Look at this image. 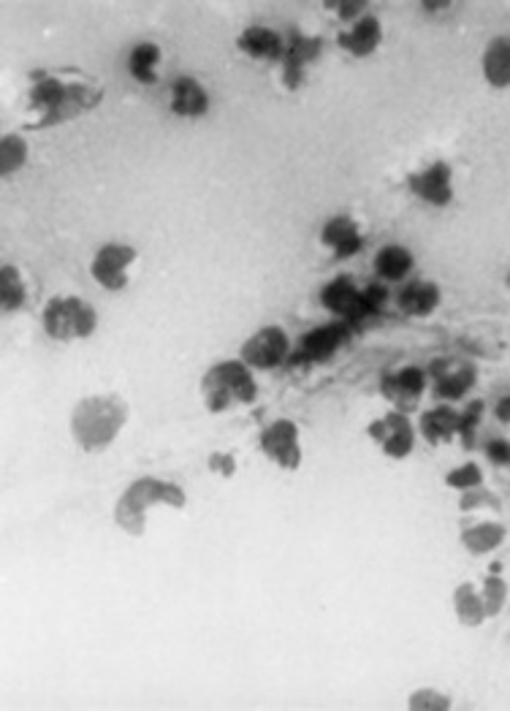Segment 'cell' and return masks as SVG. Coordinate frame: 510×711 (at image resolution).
<instances>
[{"instance_id":"6da1fadb","label":"cell","mask_w":510,"mask_h":711,"mask_svg":"<svg viewBox=\"0 0 510 711\" xmlns=\"http://www.w3.org/2000/svg\"><path fill=\"white\" fill-rule=\"evenodd\" d=\"M125 402L120 397H85L71 413V435L76 446L90 454L104 451L125 427Z\"/></svg>"},{"instance_id":"7a4b0ae2","label":"cell","mask_w":510,"mask_h":711,"mask_svg":"<svg viewBox=\"0 0 510 711\" xmlns=\"http://www.w3.org/2000/svg\"><path fill=\"white\" fill-rule=\"evenodd\" d=\"M185 503H188V497L177 484L161 481V478H139L125 489L123 497L114 505V522L128 535H144L152 505L180 511L185 508Z\"/></svg>"},{"instance_id":"3957f363","label":"cell","mask_w":510,"mask_h":711,"mask_svg":"<svg viewBox=\"0 0 510 711\" xmlns=\"http://www.w3.org/2000/svg\"><path fill=\"white\" fill-rule=\"evenodd\" d=\"M258 394L253 370L242 359L220 361L215 367H209L204 380H201V397L209 413H223V410L237 408L253 402Z\"/></svg>"},{"instance_id":"277c9868","label":"cell","mask_w":510,"mask_h":711,"mask_svg":"<svg viewBox=\"0 0 510 711\" xmlns=\"http://www.w3.org/2000/svg\"><path fill=\"white\" fill-rule=\"evenodd\" d=\"M98 326V313L79 296H55L44 307V329L52 340H85Z\"/></svg>"},{"instance_id":"5b68a950","label":"cell","mask_w":510,"mask_h":711,"mask_svg":"<svg viewBox=\"0 0 510 711\" xmlns=\"http://www.w3.org/2000/svg\"><path fill=\"white\" fill-rule=\"evenodd\" d=\"M291 356V340L280 326H264L255 334H250V340L242 345L239 359L245 361L250 370H274L285 364Z\"/></svg>"},{"instance_id":"8992f818","label":"cell","mask_w":510,"mask_h":711,"mask_svg":"<svg viewBox=\"0 0 510 711\" xmlns=\"http://www.w3.org/2000/svg\"><path fill=\"white\" fill-rule=\"evenodd\" d=\"M136 258H139L136 247L125 245V242H109V245L98 247L93 264H90V275L95 283L104 285L106 291H125L128 269Z\"/></svg>"},{"instance_id":"52a82bcc","label":"cell","mask_w":510,"mask_h":711,"mask_svg":"<svg viewBox=\"0 0 510 711\" xmlns=\"http://www.w3.org/2000/svg\"><path fill=\"white\" fill-rule=\"evenodd\" d=\"M407 188L424 204L432 207H448L454 201V174L445 161L429 163L426 169L416 171L407 177Z\"/></svg>"},{"instance_id":"ba28073f","label":"cell","mask_w":510,"mask_h":711,"mask_svg":"<svg viewBox=\"0 0 510 711\" xmlns=\"http://www.w3.org/2000/svg\"><path fill=\"white\" fill-rule=\"evenodd\" d=\"M261 451L272 462L285 470H296L302 465V446H299V429L288 418H277L261 435Z\"/></svg>"},{"instance_id":"9c48e42d","label":"cell","mask_w":510,"mask_h":711,"mask_svg":"<svg viewBox=\"0 0 510 711\" xmlns=\"http://www.w3.org/2000/svg\"><path fill=\"white\" fill-rule=\"evenodd\" d=\"M426 380H429V372L421 370V367H402V370L383 375L380 394L405 413L421 399V394L426 391Z\"/></svg>"},{"instance_id":"30bf717a","label":"cell","mask_w":510,"mask_h":711,"mask_svg":"<svg viewBox=\"0 0 510 711\" xmlns=\"http://www.w3.org/2000/svg\"><path fill=\"white\" fill-rule=\"evenodd\" d=\"M321 242L329 247L337 258H350L364 247V237H361L359 223L348 215H337L329 218L321 228Z\"/></svg>"},{"instance_id":"8fae6325","label":"cell","mask_w":510,"mask_h":711,"mask_svg":"<svg viewBox=\"0 0 510 711\" xmlns=\"http://www.w3.org/2000/svg\"><path fill=\"white\" fill-rule=\"evenodd\" d=\"M321 304L329 313L340 315L348 323H359L361 288L350 277H334L331 283L323 285Z\"/></svg>"},{"instance_id":"7c38bea8","label":"cell","mask_w":510,"mask_h":711,"mask_svg":"<svg viewBox=\"0 0 510 711\" xmlns=\"http://www.w3.org/2000/svg\"><path fill=\"white\" fill-rule=\"evenodd\" d=\"M345 337H348V329H345L342 323L312 329V332L304 334L302 342H299L296 356L302 361H310V364H315V361H329L334 353L340 351Z\"/></svg>"},{"instance_id":"4fadbf2b","label":"cell","mask_w":510,"mask_h":711,"mask_svg":"<svg viewBox=\"0 0 510 711\" xmlns=\"http://www.w3.org/2000/svg\"><path fill=\"white\" fill-rule=\"evenodd\" d=\"M443 302V291L440 285L432 283V280H413L407 283L402 291H399V310L410 318H426L432 315Z\"/></svg>"},{"instance_id":"5bb4252c","label":"cell","mask_w":510,"mask_h":711,"mask_svg":"<svg viewBox=\"0 0 510 711\" xmlns=\"http://www.w3.org/2000/svg\"><path fill=\"white\" fill-rule=\"evenodd\" d=\"M380 41H383V28H380L378 17H372V14L359 17L353 22V28L337 36V44L353 57L372 55L380 47Z\"/></svg>"},{"instance_id":"9a60e30c","label":"cell","mask_w":510,"mask_h":711,"mask_svg":"<svg viewBox=\"0 0 510 711\" xmlns=\"http://www.w3.org/2000/svg\"><path fill=\"white\" fill-rule=\"evenodd\" d=\"M209 95L207 90L199 85V79L193 76H180L171 85V112L177 117H190L196 120L201 114H207Z\"/></svg>"},{"instance_id":"2e32d148","label":"cell","mask_w":510,"mask_h":711,"mask_svg":"<svg viewBox=\"0 0 510 711\" xmlns=\"http://www.w3.org/2000/svg\"><path fill=\"white\" fill-rule=\"evenodd\" d=\"M237 47L242 55L253 57V60H266V63L283 60L285 55L280 36L274 30L264 28V25H250V28L242 30V36L237 38Z\"/></svg>"},{"instance_id":"e0dca14e","label":"cell","mask_w":510,"mask_h":711,"mask_svg":"<svg viewBox=\"0 0 510 711\" xmlns=\"http://www.w3.org/2000/svg\"><path fill=\"white\" fill-rule=\"evenodd\" d=\"M321 55V41L318 38L302 36V33H293L291 47L285 49L283 55V68H285V85L299 87L302 82L304 68L310 66L315 57Z\"/></svg>"},{"instance_id":"ac0fdd59","label":"cell","mask_w":510,"mask_h":711,"mask_svg":"<svg viewBox=\"0 0 510 711\" xmlns=\"http://www.w3.org/2000/svg\"><path fill=\"white\" fill-rule=\"evenodd\" d=\"M418 432L432 446L448 443L451 437L459 435V413L451 405H437V408L426 410L418 421Z\"/></svg>"},{"instance_id":"d6986e66","label":"cell","mask_w":510,"mask_h":711,"mask_svg":"<svg viewBox=\"0 0 510 711\" xmlns=\"http://www.w3.org/2000/svg\"><path fill=\"white\" fill-rule=\"evenodd\" d=\"M386 418L388 437L380 443L383 454H386L388 459H407V456L413 454V448H416V429L407 421L402 410H391Z\"/></svg>"},{"instance_id":"ffe728a7","label":"cell","mask_w":510,"mask_h":711,"mask_svg":"<svg viewBox=\"0 0 510 711\" xmlns=\"http://www.w3.org/2000/svg\"><path fill=\"white\" fill-rule=\"evenodd\" d=\"M413 266H416V258L405 245L380 247L378 256H375V272L386 283H402L413 272Z\"/></svg>"},{"instance_id":"44dd1931","label":"cell","mask_w":510,"mask_h":711,"mask_svg":"<svg viewBox=\"0 0 510 711\" xmlns=\"http://www.w3.org/2000/svg\"><path fill=\"white\" fill-rule=\"evenodd\" d=\"M483 76L492 87H510V36L489 41L483 52Z\"/></svg>"},{"instance_id":"7402d4cb","label":"cell","mask_w":510,"mask_h":711,"mask_svg":"<svg viewBox=\"0 0 510 711\" xmlns=\"http://www.w3.org/2000/svg\"><path fill=\"white\" fill-rule=\"evenodd\" d=\"M454 611L462 627H481L483 622L489 619L483 595L470 581H467V584H459V587L454 589Z\"/></svg>"},{"instance_id":"603a6c76","label":"cell","mask_w":510,"mask_h":711,"mask_svg":"<svg viewBox=\"0 0 510 711\" xmlns=\"http://www.w3.org/2000/svg\"><path fill=\"white\" fill-rule=\"evenodd\" d=\"M475 386V370L473 367H456V370H445L443 375H437L435 397L443 405H454L462 402Z\"/></svg>"},{"instance_id":"cb8c5ba5","label":"cell","mask_w":510,"mask_h":711,"mask_svg":"<svg viewBox=\"0 0 510 711\" xmlns=\"http://www.w3.org/2000/svg\"><path fill=\"white\" fill-rule=\"evenodd\" d=\"M502 541H505V527H502L500 522H481V524H473V527H467V530L462 532V546L473 557H483V554H489V551L500 549Z\"/></svg>"},{"instance_id":"d4e9b609","label":"cell","mask_w":510,"mask_h":711,"mask_svg":"<svg viewBox=\"0 0 510 711\" xmlns=\"http://www.w3.org/2000/svg\"><path fill=\"white\" fill-rule=\"evenodd\" d=\"M158 63H161V47L158 44H136L128 55V71L136 82L142 85H155L158 82Z\"/></svg>"},{"instance_id":"484cf974","label":"cell","mask_w":510,"mask_h":711,"mask_svg":"<svg viewBox=\"0 0 510 711\" xmlns=\"http://www.w3.org/2000/svg\"><path fill=\"white\" fill-rule=\"evenodd\" d=\"M28 299L25 283L19 277L17 266H3L0 269V302H3V313H17L19 307Z\"/></svg>"},{"instance_id":"4316f807","label":"cell","mask_w":510,"mask_h":711,"mask_svg":"<svg viewBox=\"0 0 510 711\" xmlns=\"http://www.w3.org/2000/svg\"><path fill=\"white\" fill-rule=\"evenodd\" d=\"M28 158V144L22 136H3L0 142V161H3V177H9Z\"/></svg>"},{"instance_id":"83f0119b","label":"cell","mask_w":510,"mask_h":711,"mask_svg":"<svg viewBox=\"0 0 510 711\" xmlns=\"http://www.w3.org/2000/svg\"><path fill=\"white\" fill-rule=\"evenodd\" d=\"M483 603H486V614H489V619L497 617L502 608H505V603H508V584H505V579L502 576H489V579L483 581Z\"/></svg>"},{"instance_id":"f1b7e54d","label":"cell","mask_w":510,"mask_h":711,"mask_svg":"<svg viewBox=\"0 0 510 711\" xmlns=\"http://www.w3.org/2000/svg\"><path fill=\"white\" fill-rule=\"evenodd\" d=\"M445 484L456 489V492H470V489L483 486V470L475 462H467V465L454 467L451 473L445 475Z\"/></svg>"},{"instance_id":"f546056e","label":"cell","mask_w":510,"mask_h":711,"mask_svg":"<svg viewBox=\"0 0 510 711\" xmlns=\"http://www.w3.org/2000/svg\"><path fill=\"white\" fill-rule=\"evenodd\" d=\"M407 706L413 711H448L451 709V698L437 693L432 687H424V690H416L407 698Z\"/></svg>"},{"instance_id":"4dcf8cb0","label":"cell","mask_w":510,"mask_h":711,"mask_svg":"<svg viewBox=\"0 0 510 711\" xmlns=\"http://www.w3.org/2000/svg\"><path fill=\"white\" fill-rule=\"evenodd\" d=\"M459 508L462 511H481V508H492V511H500V497L489 489H470V492H462V500H459Z\"/></svg>"},{"instance_id":"1f68e13d","label":"cell","mask_w":510,"mask_h":711,"mask_svg":"<svg viewBox=\"0 0 510 711\" xmlns=\"http://www.w3.org/2000/svg\"><path fill=\"white\" fill-rule=\"evenodd\" d=\"M481 413H483L481 402H473L464 413H459V437L464 440V446H473L475 429H478V424H481Z\"/></svg>"},{"instance_id":"d6a6232c","label":"cell","mask_w":510,"mask_h":711,"mask_svg":"<svg viewBox=\"0 0 510 711\" xmlns=\"http://www.w3.org/2000/svg\"><path fill=\"white\" fill-rule=\"evenodd\" d=\"M486 456H489L492 465L510 467V443L508 440H502V437H497V440H492V443L486 446Z\"/></svg>"},{"instance_id":"836d02e7","label":"cell","mask_w":510,"mask_h":711,"mask_svg":"<svg viewBox=\"0 0 510 711\" xmlns=\"http://www.w3.org/2000/svg\"><path fill=\"white\" fill-rule=\"evenodd\" d=\"M209 470H215V473H223V475H234L237 462H234V456L231 454H212L209 456Z\"/></svg>"},{"instance_id":"e575fe53","label":"cell","mask_w":510,"mask_h":711,"mask_svg":"<svg viewBox=\"0 0 510 711\" xmlns=\"http://www.w3.org/2000/svg\"><path fill=\"white\" fill-rule=\"evenodd\" d=\"M337 9H340L342 19H353V17L359 19V11L364 9V3H359V0H340Z\"/></svg>"},{"instance_id":"d590c367","label":"cell","mask_w":510,"mask_h":711,"mask_svg":"<svg viewBox=\"0 0 510 711\" xmlns=\"http://www.w3.org/2000/svg\"><path fill=\"white\" fill-rule=\"evenodd\" d=\"M494 418L502 421V424H510V394L497 399V405H494Z\"/></svg>"},{"instance_id":"8d00e7d4","label":"cell","mask_w":510,"mask_h":711,"mask_svg":"<svg viewBox=\"0 0 510 711\" xmlns=\"http://www.w3.org/2000/svg\"><path fill=\"white\" fill-rule=\"evenodd\" d=\"M508 285H510V275H508Z\"/></svg>"}]
</instances>
